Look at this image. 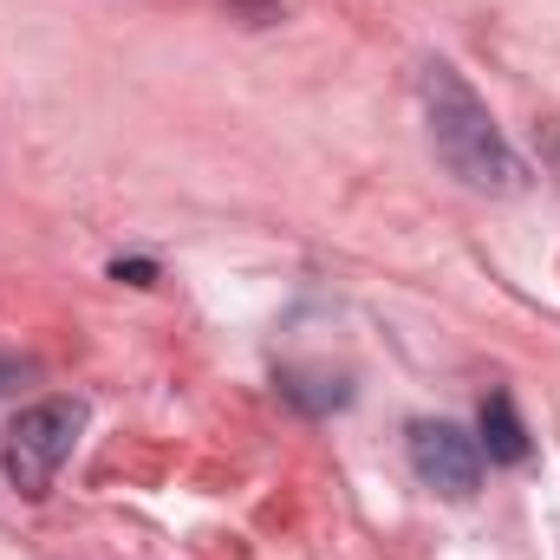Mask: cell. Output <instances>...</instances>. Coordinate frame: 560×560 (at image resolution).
<instances>
[{
    "label": "cell",
    "mask_w": 560,
    "mask_h": 560,
    "mask_svg": "<svg viewBox=\"0 0 560 560\" xmlns=\"http://www.w3.org/2000/svg\"><path fill=\"white\" fill-rule=\"evenodd\" d=\"M280 398L319 418V411H339L352 398V385L346 378H326V372H280Z\"/></svg>",
    "instance_id": "obj_5"
},
{
    "label": "cell",
    "mask_w": 560,
    "mask_h": 560,
    "mask_svg": "<svg viewBox=\"0 0 560 560\" xmlns=\"http://www.w3.org/2000/svg\"><path fill=\"white\" fill-rule=\"evenodd\" d=\"M20 378H26V365H20V359H0V398H7Z\"/></svg>",
    "instance_id": "obj_7"
},
{
    "label": "cell",
    "mask_w": 560,
    "mask_h": 560,
    "mask_svg": "<svg viewBox=\"0 0 560 560\" xmlns=\"http://www.w3.org/2000/svg\"><path fill=\"white\" fill-rule=\"evenodd\" d=\"M423 118H430V143L450 163V176H463L469 189L509 196L522 183V156L509 150L502 125L489 118V105L469 92V79L443 59L423 66Z\"/></svg>",
    "instance_id": "obj_1"
},
{
    "label": "cell",
    "mask_w": 560,
    "mask_h": 560,
    "mask_svg": "<svg viewBox=\"0 0 560 560\" xmlns=\"http://www.w3.org/2000/svg\"><path fill=\"white\" fill-rule=\"evenodd\" d=\"M112 275H118V280H131V287H150V275H156V268H150V261H118Z\"/></svg>",
    "instance_id": "obj_6"
},
{
    "label": "cell",
    "mask_w": 560,
    "mask_h": 560,
    "mask_svg": "<svg viewBox=\"0 0 560 560\" xmlns=\"http://www.w3.org/2000/svg\"><path fill=\"white\" fill-rule=\"evenodd\" d=\"M482 450L495 463H528V430H522V411L509 392H489L482 398Z\"/></svg>",
    "instance_id": "obj_4"
},
{
    "label": "cell",
    "mask_w": 560,
    "mask_h": 560,
    "mask_svg": "<svg viewBox=\"0 0 560 560\" xmlns=\"http://www.w3.org/2000/svg\"><path fill=\"white\" fill-rule=\"evenodd\" d=\"M79 430H85V405H79V398H39V405H26V411L13 418V430H7V443H0L7 482H13L20 495H46L52 476L66 469Z\"/></svg>",
    "instance_id": "obj_2"
},
{
    "label": "cell",
    "mask_w": 560,
    "mask_h": 560,
    "mask_svg": "<svg viewBox=\"0 0 560 560\" xmlns=\"http://www.w3.org/2000/svg\"><path fill=\"white\" fill-rule=\"evenodd\" d=\"M411 469H418L423 489H436L450 502H469L482 489V443L469 430H456L450 418H423L411 423Z\"/></svg>",
    "instance_id": "obj_3"
}]
</instances>
